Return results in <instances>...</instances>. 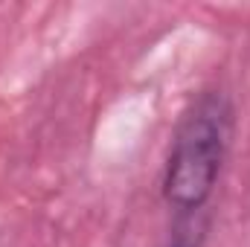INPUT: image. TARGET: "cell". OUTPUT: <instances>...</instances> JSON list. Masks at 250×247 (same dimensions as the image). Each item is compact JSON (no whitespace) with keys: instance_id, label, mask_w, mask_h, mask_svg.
I'll return each mask as SVG.
<instances>
[{"instance_id":"6da1fadb","label":"cell","mask_w":250,"mask_h":247,"mask_svg":"<svg viewBox=\"0 0 250 247\" xmlns=\"http://www.w3.org/2000/svg\"><path fill=\"white\" fill-rule=\"evenodd\" d=\"M233 137V105L224 93H201L175 131L166 175L163 198L178 212H198L209 201L218 184L227 148Z\"/></svg>"}]
</instances>
